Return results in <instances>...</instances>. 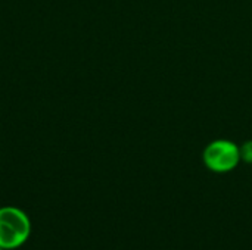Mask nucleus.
Listing matches in <instances>:
<instances>
[{
	"label": "nucleus",
	"mask_w": 252,
	"mask_h": 250,
	"mask_svg": "<svg viewBox=\"0 0 252 250\" xmlns=\"http://www.w3.org/2000/svg\"><path fill=\"white\" fill-rule=\"evenodd\" d=\"M31 231L28 217L18 208H0V248L16 249L22 246Z\"/></svg>",
	"instance_id": "1"
},
{
	"label": "nucleus",
	"mask_w": 252,
	"mask_h": 250,
	"mask_svg": "<svg viewBox=\"0 0 252 250\" xmlns=\"http://www.w3.org/2000/svg\"><path fill=\"white\" fill-rule=\"evenodd\" d=\"M204 164L214 172H229L241 162V149L230 140H214L211 141L202 155Z\"/></svg>",
	"instance_id": "2"
},
{
	"label": "nucleus",
	"mask_w": 252,
	"mask_h": 250,
	"mask_svg": "<svg viewBox=\"0 0 252 250\" xmlns=\"http://www.w3.org/2000/svg\"><path fill=\"white\" fill-rule=\"evenodd\" d=\"M239 149H241V159L245 161L247 164H252V140L244 143Z\"/></svg>",
	"instance_id": "3"
},
{
	"label": "nucleus",
	"mask_w": 252,
	"mask_h": 250,
	"mask_svg": "<svg viewBox=\"0 0 252 250\" xmlns=\"http://www.w3.org/2000/svg\"><path fill=\"white\" fill-rule=\"evenodd\" d=\"M0 250H3V249H1V248H0Z\"/></svg>",
	"instance_id": "4"
}]
</instances>
